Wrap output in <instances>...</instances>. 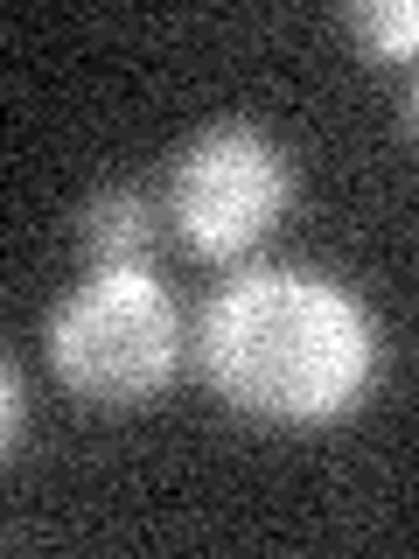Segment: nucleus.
Here are the masks:
<instances>
[{"label":"nucleus","mask_w":419,"mask_h":559,"mask_svg":"<svg viewBox=\"0 0 419 559\" xmlns=\"http://www.w3.org/2000/svg\"><path fill=\"white\" fill-rule=\"evenodd\" d=\"M77 238L98 266H147L154 252V197L147 189H98L77 217Z\"/></svg>","instance_id":"obj_4"},{"label":"nucleus","mask_w":419,"mask_h":559,"mask_svg":"<svg viewBox=\"0 0 419 559\" xmlns=\"http://www.w3.org/2000/svg\"><path fill=\"white\" fill-rule=\"evenodd\" d=\"M294 203V168L259 127H210L168 175V224L203 259H244Z\"/></svg>","instance_id":"obj_3"},{"label":"nucleus","mask_w":419,"mask_h":559,"mask_svg":"<svg viewBox=\"0 0 419 559\" xmlns=\"http://www.w3.org/2000/svg\"><path fill=\"white\" fill-rule=\"evenodd\" d=\"M49 364L98 406H140L182 364V308L147 266H98L49 314Z\"/></svg>","instance_id":"obj_2"},{"label":"nucleus","mask_w":419,"mask_h":559,"mask_svg":"<svg viewBox=\"0 0 419 559\" xmlns=\"http://www.w3.org/2000/svg\"><path fill=\"white\" fill-rule=\"evenodd\" d=\"M22 441V378H14V364H8V448Z\"/></svg>","instance_id":"obj_6"},{"label":"nucleus","mask_w":419,"mask_h":559,"mask_svg":"<svg viewBox=\"0 0 419 559\" xmlns=\"http://www.w3.org/2000/svg\"><path fill=\"white\" fill-rule=\"evenodd\" d=\"M406 119H412V133H419V84L406 92Z\"/></svg>","instance_id":"obj_7"},{"label":"nucleus","mask_w":419,"mask_h":559,"mask_svg":"<svg viewBox=\"0 0 419 559\" xmlns=\"http://www.w3.org/2000/svg\"><path fill=\"white\" fill-rule=\"evenodd\" d=\"M196 357L210 392H224L238 413L322 427L371 392L378 322L328 273L252 266L210 294Z\"/></svg>","instance_id":"obj_1"},{"label":"nucleus","mask_w":419,"mask_h":559,"mask_svg":"<svg viewBox=\"0 0 419 559\" xmlns=\"http://www.w3.org/2000/svg\"><path fill=\"white\" fill-rule=\"evenodd\" d=\"M349 35L371 57L406 63V57H419V0H363V8H349Z\"/></svg>","instance_id":"obj_5"}]
</instances>
